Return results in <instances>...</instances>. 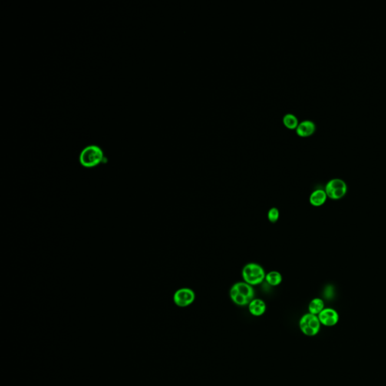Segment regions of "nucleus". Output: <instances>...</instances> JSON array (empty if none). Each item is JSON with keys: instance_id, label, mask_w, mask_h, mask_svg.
<instances>
[{"instance_id": "f257e3e1", "label": "nucleus", "mask_w": 386, "mask_h": 386, "mask_svg": "<svg viewBox=\"0 0 386 386\" xmlns=\"http://www.w3.org/2000/svg\"><path fill=\"white\" fill-rule=\"evenodd\" d=\"M255 289L253 286L245 281H239L234 284L229 291V297L232 302L239 306L249 305L255 299Z\"/></svg>"}, {"instance_id": "f03ea898", "label": "nucleus", "mask_w": 386, "mask_h": 386, "mask_svg": "<svg viewBox=\"0 0 386 386\" xmlns=\"http://www.w3.org/2000/svg\"><path fill=\"white\" fill-rule=\"evenodd\" d=\"M104 153L97 145H89L83 149L80 155V164L85 168H94L106 162Z\"/></svg>"}, {"instance_id": "7ed1b4c3", "label": "nucleus", "mask_w": 386, "mask_h": 386, "mask_svg": "<svg viewBox=\"0 0 386 386\" xmlns=\"http://www.w3.org/2000/svg\"><path fill=\"white\" fill-rule=\"evenodd\" d=\"M265 275L262 266L256 262H249L242 269V275L244 281L251 286L260 285L265 280Z\"/></svg>"}, {"instance_id": "20e7f679", "label": "nucleus", "mask_w": 386, "mask_h": 386, "mask_svg": "<svg viewBox=\"0 0 386 386\" xmlns=\"http://www.w3.org/2000/svg\"><path fill=\"white\" fill-rule=\"evenodd\" d=\"M347 189L348 188L344 180H341L340 178H334L328 182L324 190L328 198L333 200H339L345 196Z\"/></svg>"}, {"instance_id": "39448f33", "label": "nucleus", "mask_w": 386, "mask_h": 386, "mask_svg": "<svg viewBox=\"0 0 386 386\" xmlns=\"http://www.w3.org/2000/svg\"><path fill=\"white\" fill-rule=\"evenodd\" d=\"M321 324L318 315L307 313L300 318L299 325L301 331L305 335L313 337L319 332Z\"/></svg>"}, {"instance_id": "423d86ee", "label": "nucleus", "mask_w": 386, "mask_h": 386, "mask_svg": "<svg viewBox=\"0 0 386 386\" xmlns=\"http://www.w3.org/2000/svg\"><path fill=\"white\" fill-rule=\"evenodd\" d=\"M173 299L175 305L184 308L193 303L196 300V294L191 288H180L173 294Z\"/></svg>"}, {"instance_id": "0eeeda50", "label": "nucleus", "mask_w": 386, "mask_h": 386, "mask_svg": "<svg viewBox=\"0 0 386 386\" xmlns=\"http://www.w3.org/2000/svg\"><path fill=\"white\" fill-rule=\"evenodd\" d=\"M318 317L321 324L327 327L335 326L340 320L338 312L331 308H324Z\"/></svg>"}, {"instance_id": "6e6552de", "label": "nucleus", "mask_w": 386, "mask_h": 386, "mask_svg": "<svg viewBox=\"0 0 386 386\" xmlns=\"http://www.w3.org/2000/svg\"><path fill=\"white\" fill-rule=\"evenodd\" d=\"M296 130L300 137H308L315 132V124L311 120H304L299 123Z\"/></svg>"}, {"instance_id": "1a4fd4ad", "label": "nucleus", "mask_w": 386, "mask_h": 386, "mask_svg": "<svg viewBox=\"0 0 386 386\" xmlns=\"http://www.w3.org/2000/svg\"><path fill=\"white\" fill-rule=\"evenodd\" d=\"M248 308L251 315L259 317L265 313L266 305L262 300L254 299L248 305Z\"/></svg>"}, {"instance_id": "9d476101", "label": "nucleus", "mask_w": 386, "mask_h": 386, "mask_svg": "<svg viewBox=\"0 0 386 386\" xmlns=\"http://www.w3.org/2000/svg\"><path fill=\"white\" fill-rule=\"evenodd\" d=\"M328 199L324 189H318L311 192L309 196V202L312 206L320 207L325 203Z\"/></svg>"}, {"instance_id": "9b49d317", "label": "nucleus", "mask_w": 386, "mask_h": 386, "mask_svg": "<svg viewBox=\"0 0 386 386\" xmlns=\"http://www.w3.org/2000/svg\"><path fill=\"white\" fill-rule=\"evenodd\" d=\"M324 308V302L320 298L312 300L308 305V311L312 315H319Z\"/></svg>"}, {"instance_id": "f8f14e48", "label": "nucleus", "mask_w": 386, "mask_h": 386, "mask_svg": "<svg viewBox=\"0 0 386 386\" xmlns=\"http://www.w3.org/2000/svg\"><path fill=\"white\" fill-rule=\"evenodd\" d=\"M265 281L270 286H278L282 282V275L278 271H271L265 275Z\"/></svg>"}, {"instance_id": "ddd939ff", "label": "nucleus", "mask_w": 386, "mask_h": 386, "mask_svg": "<svg viewBox=\"0 0 386 386\" xmlns=\"http://www.w3.org/2000/svg\"><path fill=\"white\" fill-rule=\"evenodd\" d=\"M283 123L288 129H296L299 125V120L295 115L292 113H287L284 116Z\"/></svg>"}, {"instance_id": "4468645a", "label": "nucleus", "mask_w": 386, "mask_h": 386, "mask_svg": "<svg viewBox=\"0 0 386 386\" xmlns=\"http://www.w3.org/2000/svg\"><path fill=\"white\" fill-rule=\"evenodd\" d=\"M280 217V212L277 208H271L268 212V219L271 222H276Z\"/></svg>"}]
</instances>
